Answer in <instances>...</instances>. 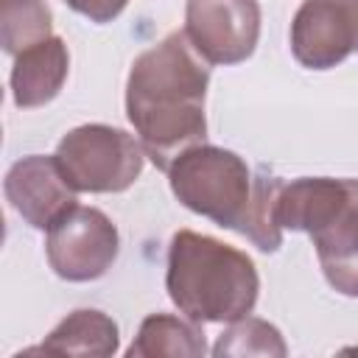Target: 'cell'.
I'll list each match as a JSON object with an SVG mask.
<instances>
[{"label": "cell", "mask_w": 358, "mask_h": 358, "mask_svg": "<svg viewBox=\"0 0 358 358\" xmlns=\"http://www.w3.org/2000/svg\"><path fill=\"white\" fill-rule=\"evenodd\" d=\"M207 84L210 67L187 42L185 31L168 34L131 62L126 117L145 157L159 171H168L182 151L204 143Z\"/></svg>", "instance_id": "1"}, {"label": "cell", "mask_w": 358, "mask_h": 358, "mask_svg": "<svg viewBox=\"0 0 358 358\" xmlns=\"http://www.w3.org/2000/svg\"><path fill=\"white\" fill-rule=\"evenodd\" d=\"M165 173L171 193L196 215L241 232L260 252L280 249L282 229L274 221V201L282 182L277 176H255L243 157L207 143L182 151Z\"/></svg>", "instance_id": "2"}, {"label": "cell", "mask_w": 358, "mask_h": 358, "mask_svg": "<svg viewBox=\"0 0 358 358\" xmlns=\"http://www.w3.org/2000/svg\"><path fill=\"white\" fill-rule=\"evenodd\" d=\"M165 288L196 324H229L255 310L260 277L252 257L193 229H179L168 246Z\"/></svg>", "instance_id": "3"}, {"label": "cell", "mask_w": 358, "mask_h": 358, "mask_svg": "<svg viewBox=\"0 0 358 358\" xmlns=\"http://www.w3.org/2000/svg\"><path fill=\"white\" fill-rule=\"evenodd\" d=\"M280 229L308 232L333 291L358 296V179L299 176L282 182L274 201Z\"/></svg>", "instance_id": "4"}, {"label": "cell", "mask_w": 358, "mask_h": 358, "mask_svg": "<svg viewBox=\"0 0 358 358\" xmlns=\"http://www.w3.org/2000/svg\"><path fill=\"white\" fill-rule=\"evenodd\" d=\"M53 157L76 193H123L143 173L145 151L123 129L84 123L59 140Z\"/></svg>", "instance_id": "5"}, {"label": "cell", "mask_w": 358, "mask_h": 358, "mask_svg": "<svg viewBox=\"0 0 358 358\" xmlns=\"http://www.w3.org/2000/svg\"><path fill=\"white\" fill-rule=\"evenodd\" d=\"M120 252L117 227L98 207L73 204L45 238V255L56 277L67 282L101 280Z\"/></svg>", "instance_id": "6"}, {"label": "cell", "mask_w": 358, "mask_h": 358, "mask_svg": "<svg viewBox=\"0 0 358 358\" xmlns=\"http://www.w3.org/2000/svg\"><path fill=\"white\" fill-rule=\"evenodd\" d=\"M185 36L207 64H241L260 39L257 0H187Z\"/></svg>", "instance_id": "7"}, {"label": "cell", "mask_w": 358, "mask_h": 358, "mask_svg": "<svg viewBox=\"0 0 358 358\" xmlns=\"http://www.w3.org/2000/svg\"><path fill=\"white\" fill-rule=\"evenodd\" d=\"M291 53L308 70H330L358 53V0H302L291 20Z\"/></svg>", "instance_id": "8"}, {"label": "cell", "mask_w": 358, "mask_h": 358, "mask_svg": "<svg viewBox=\"0 0 358 358\" xmlns=\"http://www.w3.org/2000/svg\"><path fill=\"white\" fill-rule=\"evenodd\" d=\"M3 190L14 213L34 229L45 232L76 204V190L64 179L56 157L42 154L17 159L6 173Z\"/></svg>", "instance_id": "9"}, {"label": "cell", "mask_w": 358, "mask_h": 358, "mask_svg": "<svg viewBox=\"0 0 358 358\" xmlns=\"http://www.w3.org/2000/svg\"><path fill=\"white\" fill-rule=\"evenodd\" d=\"M70 73V53L64 39L48 36L14 56L11 67V98L20 109H36L50 103Z\"/></svg>", "instance_id": "10"}, {"label": "cell", "mask_w": 358, "mask_h": 358, "mask_svg": "<svg viewBox=\"0 0 358 358\" xmlns=\"http://www.w3.org/2000/svg\"><path fill=\"white\" fill-rule=\"evenodd\" d=\"M117 324L112 316L95 308H78L70 316H64L39 347H31L28 352H48V355H115L117 352Z\"/></svg>", "instance_id": "11"}, {"label": "cell", "mask_w": 358, "mask_h": 358, "mask_svg": "<svg viewBox=\"0 0 358 358\" xmlns=\"http://www.w3.org/2000/svg\"><path fill=\"white\" fill-rule=\"evenodd\" d=\"M207 352L201 324L190 319H179L173 313H151L143 319L131 347L126 355L131 358H154V355H185L199 358Z\"/></svg>", "instance_id": "12"}, {"label": "cell", "mask_w": 358, "mask_h": 358, "mask_svg": "<svg viewBox=\"0 0 358 358\" xmlns=\"http://www.w3.org/2000/svg\"><path fill=\"white\" fill-rule=\"evenodd\" d=\"M48 36L53 34H50V8L45 0H3L0 45L6 53L17 56L20 50Z\"/></svg>", "instance_id": "13"}, {"label": "cell", "mask_w": 358, "mask_h": 358, "mask_svg": "<svg viewBox=\"0 0 358 358\" xmlns=\"http://www.w3.org/2000/svg\"><path fill=\"white\" fill-rule=\"evenodd\" d=\"M288 347L274 324L266 319L243 316L238 322H229V327L221 333L218 344L213 347V355H285Z\"/></svg>", "instance_id": "14"}, {"label": "cell", "mask_w": 358, "mask_h": 358, "mask_svg": "<svg viewBox=\"0 0 358 358\" xmlns=\"http://www.w3.org/2000/svg\"><path fill=\"white\" fill-rule=\"evenodd\" d=\"M76 14L87 17L90 22H112L115 17H120V11L129 6V0H64Z\"/></svg>", "instance_id": "15"}]
</instances>
